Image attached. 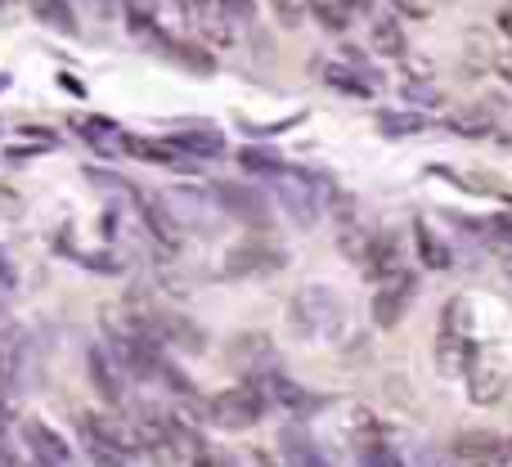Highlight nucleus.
<instances>
[{
  "label": "nucleus",
  "mask_w": 512,
  "mask_h": 467,
  "mask_svg": "<svg viewBox=\"0 0 512 467\" xmlns=\"http://www.w3.org/2000/svg\"><path fill=\"white\" fill-rule=\"evenodd\" d=\"M288 319H292V328H297L301 337H328V333L342 328V301H337L333 288L310 283V288H301L297 297H292Z\"/></svg>",
  "instance_id": "1"
},
{
  "label": "nucleus",
  "mask_w": 512,
  "mask_h": 467,
  "mask_svg": "<svg viewBox=\"0 0 512 467\" xmlns=\"http://www.w3.org/2000/svg\"><path fill=\"white\" fill-rule=\"evenodd\" d=\"M261 409H265V400H261V391L256 387H230V391H221V396L207 405V414H212V423L216 427H225V432H248V427L261 423Z\"/></svg>",
  "instance_id": "2"
},
{
  "label": "nucleus",
  "mask_w": 512,
  "mask_h": 467,
  "mask_svg": "<svg viewBox=\"0 0 512 467\" xmlns=\"http://www.w3.org/2000/svg\"><path fill=\"white\" fill-rule=\"evenodd\" d=\"M463 378H468L472 405H499L504 391H508V364H504V355L499 351H477Z\"/></svg>",
  "instance_id": "3"
},
{
  "label": "nucleus",
  "mask_w": 512,
  "mask_h": 467,
  "mask_svg": "<svg viewBox=\"0 0 512 467\" xmlns=\"http://www.w3.org/2000/svg\"><path fill=\"white\" fill-rule=\"evenodd\" d=\"M414 292H418V283H414V274H409V270L387 274V279H382V288H378V297H373V324H378V328H396L400 319H405Z\"/></svg>",
  "instance_id": "4"
},
{
  "label": "nucleus",
  "mask_w": 512,
  "mask_h": 467,
  "mask_svg": "<svg viewBox=\"0 0 512 467\" xmlns=\"http://www.w3.org/2000/svg\"><path fill=\"white\" fill-rule=\"evenodd\" d=\"M454 467H504V441L490 432H468L454 441Z\"/></svg>",
  "instance_id": "5"
},
{
  "label": "nucleus",
  "mask_w": 512,
  "mask_h": 467,
  "mask_svg": "<svg viewBox=\"0 0 512 467\" xmlns=\"http://www.w3.org/2000/svg\"><path fill=\"white\" fill-rule=\"evenodd\" d=\"M472 355H477V346H472V333L441 328V337H436V369H441L445 378H459V373H468Z\"/></svg>",
  "instance_id": "6"
},
{
  "label": "nucleus",
  "mask_w": 512,
  "mask_h": 467,
  "mask_svg": "<svg viewBox=\"0 0 512 467\" xmlns=\"http://www.w3.org/2000/svg\"><path fill=\"white\" fill-rule=\"evenodd\" d=\"M283 265V252L279 247H265V243H243L225 256V274L239 279V274H261V270H279Z\"/></svg>",
  "instance_id": "7"
},
{
  "label": "nucleus",
  "mask_w": 512,
  "mask_h": 467,
  "mask_svg": "<svg viewBox=\"0 0 512 467\" xmlns=\"http://www.w3.org/2000/svg\"><path fill=\"white\" fill-rule=\"evenodd\" d=\"M23 441H27V450H32L45 467H63V463H68V445H63V436L54 432V427H45L41 418H27V423H23Z\"/></svg>",
  "instance_id": "8"
},
{
  "label": "nucleus",
  "mask_w": 512,
  "mask_h": 467,
  "mask_svg": "<svg viewBox=\"0 0 512 467\" xmlns=\"http://www.w3.org/2000/svg\"><path fill=\"white\" fill-rule=\"evenodd\" d=\"M18 342H23L18 333L0 342V418H9L18 405Z\"/></svg>",
  "instance_id": "9"
},
{
  "label": "nucleus",
  "mask_w": 512,
  "mask_h": 467,
  "mask_svg": "<svg viewBox=\"0 0 512 467\" xmlns=\"http://www.w3.org/2000/svg\"><path fill=\"white\" fill-rule=\"evenodd\" d=\"M216 198H221V203L230 207L234 216H243V221H252V225H265V221H270V216H265V198H256L252 189L221 185V189H216Z\"/></svg>",
  "instance_id": "10"
},
{
  "label": "nucleus",
  "mask_w": 512,
  "mask_h": 467,
  "mask_svg": "<svg viewBox=\"0 0 512 467\" xmlns=\"http://www.w3.org/2000/svg\"><path fill=\"white\" fill-rule=\"evenodd\" d=\"M27 5H32V14L41 18L45 27H54V32H63V36H77V14H72L68 0H27Z\"/></svg>",
  "instance_id": "11"
},
{
  "label": "nucleus",
  "mask_w": 512,
  "mask_h": 467,
  "mask_svg": "<svg viewBox=\"0 0 512 467\" xmlns=\"http://www.w3.org/2000/svg\"><path fill=\"white\" fill-rule=\"evenodd\" d=\"M81 436H86V450H90V459H95L99 467H126V450H122V445H113L104 432H95L86 418H81Z\"/></svg>",
  "instance_id": "12"
},
{
  "label": "nucleus",
  "mask_w": 512,
  "mask_h": 467,
  "mask_svg": "<svg viewBox=\"0 0 512 467\" xmlns=\"http://www.w3.org/2000/svg\"><path fill=\"white\" fill-rule=\"evenodd\" d=\"M90 378H95L99 396H104L108 405H122V382H117V373H113V360H108V351H90Z\"/></svg>",
  "instance_id": "13"
},
{
  "label": "nucleus",
  "mask_w": 512,
  "mask_h": 467,
  "mask_svg": "<svg viewBox=\"0 0 512 467\" xmlns=\"http://www.w3.org/2000/svg\"><path fill=\"white\" fill-rule=\"evenodd\" d=\"M450 131H459V135H490V131H495V113H490V108H481V104L459 108V113H450Z\"/></svg>",
  "instance_id": "14"
},
{
  "label": "nucleus",
  "mask_w": 512,
  "mask_h": 467,
  "mask_svg": "<svg viewBox=\"0 0 512 467\" xmlns=\"http://www.w3.org/2000/svg\"><path fill=\"white\" fill-rule=\"evenodd\" d=\"M414 238H418V256H423L427 270H445V265H450V252H445V243L432 230H427L423 221H414Z\"/></svg>",
  "instance_id": "15"
},
{
  "label": "nucleus",
  "mask_w": 512,
  "mask_h": 467,
  "mask_svg": "<svg viewBox=\"0 0 512 467\" xmlns=\"http://www.w3.org/2000/svg\"><path fill=\"white\" fill-rule=\"evenodd\" d=\"M171 144H176L180 153H198V158H221V135L216 131H194V135H171Z\"/></svg>",
  "instance_id": "16"
},
{
  "label": "nucleus",
  "mask_w": 512,
  "mask_h": 467,
  "mask_svg": "<svg viewBox=\"0 0 512 467\" xmlns=\"http://www.w3.org/2000/svg\"><path fill=\"white\" fill-rule=\"evenodd\" d=\"M373 50L391 54V59H396V54H405V32H400L391 18H378V23H373Z\"/></svg>",
  "instance_id": "17"
},
{
  "label": "nucleus",
  "mask_w": 512,
  "mask_h": 467,
  "mask_svg": "<svg viewBox=\"0 0 512 467\" xmlns=\"http://www.w3.org/2000/svg\"><path fill=\"white\" fill-rule=\"evenodd\" d=\"M265 387H270V396L279 400V405H288V409H310V396L297 387V382H288V378H265Z\"/></svg>",
  "instance_id": "18"
},
{
  "label": "nucleus",
  "mask_w": 512,
  "mask_h": 467,
  "mask_svg": "<svg viewBox=\"0 0 512 467\" xmlns=\"http://www.w3.org/2000/svg\"><path fill=\"white\" fill-rule=\"evenodd\" d=\"M167 54H176V59H185L194 72H212V54L198 50V45H185V41H167Z\"/></svg>",
  "instance_id": "19"
},
{
  "label": "nucleus",
  "mask_w": 512,
  "mask_h": 467,
  "mask_svg": "<svg viewBox=\"0 0 512 467\" xmlns=\"http://www.w3.org/2000/svg\"><path fill=\"white\" fill-rule=\"evenodd\" d=\"M239 162H243V171H265V176H279L283 171V162L274 158V153H261V149H243Z\"/></svg>",
  "instance_id": "20"
},
{
  "label": "nucleus",
  "mask_w": 512,
  "mask_h": 467,
  "mask_svg": "<svg viewBox=\"0 0 512 467\" xmlns=\"http://www.w3.org/2000/svg\"><path fill=\"white\" fill-rule=\"evenodd\" d=\"M382 135H391V140H396V135H418L427 126V117H414V113H405V117H382Z\"/></svg>",
  "instance_id": "21"
},
{
  "label": "nucleus",
  "mask_w": 512,
  "mask_h": 467,
  "mask_svg": "<svg viewBox=\"0 0 512 467\" xmlns=\"http://www.w3.org/2000/svg\"><path fill=\"white\" fill-rule=\"evenodd\" d=\"M324 77L333 81L337 90H351V95H360V99H364V95H369V90H373L369 81H360V77H355V72H342V68H337V63H328V68H324Z\"/></svg>",
  "instance_id": "22"
},
{
  "label": "nucleus",
  "mask_w": 512,
  "mask_h": 467,
  "mask_svg": "<svg viewBox=\"0 0 512 467\" xmlns=\"http://www.w3.org/2000/svg\"><path fill=\"white\" fill-rule=\"evenodd\" d=\"M72 126H77L81 135H90V144H104L99 135H117V126H113V122H104V117H77Z\"/></svg>",
  "instance_id": "23"
},
{
  "label": "nucleus",
  "mask_w": 512,
  "mask_h": 467,
  "mask_svg": "<svg viewBox=\"0 0 512 467\" xmlns=\"http://www.w3.org/2000/svg\"><path fill=\"white\" fill-rule=\"evenodd\" d=\"M9 288H14V270H9L5 252H0V292H9Z\"/></svg>",
  "instance_id": "24"
},
{
  "label": "nucleus",
  "mask_w": 512,
  "mask_h": 467,
  "mask_svg": "<svg viewBox=\"0 0 512 467\" xmlns=\"http://www.w3.org/2000/svg\"><path fill=\"white\" fill-rule=\"evenodd\" d=\"M495 234L504 238V247H512V221H508V216H499V221H495Z\"/></svg>",
  "instance_id": "25"
},
{
  "label": "nucleus",
  "mask_w": 512,
  "mask_h": 467,
  "mask_svg": "<svg viewBox=\"0 0 512 467\" xmlns=\"http://www.w3.org/2000/svg\"><path fill=\"white\" fill-rule=\"evenodd\" d=\"M499 27H504V32L512 36V9H504V14H499Z\"/></svg>",
  "instance_id": "26"
},
{
  "label": "nucleus",
  "mask_w": 512,
  "mask_h": 467,
  "mask_svg": "<svg viewBox=\"0 0 512 467\" xmlns=\"http://www.w3.org/2000/svg\"><path fill=\"white\" fill-rule=\"evenodd\" d=\"M499 72H504V77L512 81V59H499Z\"/></svg>",
  "instance_id": "27"
},
{
  "label": "nucleus",
  "mask_w": 512,
  "mask_h": 467,
  "mask_svg": "<svg viewBox=\"0 0 512 467\" xmlns=\"http://www.w3.org/2000/svg\"><path fill=\"white\" fill-rule=\"evenodd\" d=\"M0 5H9V0H0Z\"/></svg>",
  "instance_id": "28"
}]
</instances>
